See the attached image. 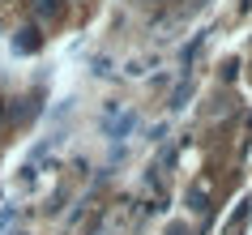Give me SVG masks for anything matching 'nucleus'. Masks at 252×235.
Wrapping results in <instances>:
<instances>
[{"mask_svg":"<svg viewBox=\"0 0 252 235\" xmlns=\"http://www.w3.org/2000/svg\"><path fill=\"white\" fill-rule=\"evenodd\" d=\"M188 205L197 209V214L210 209V193H205V184H192V188H188Z\"/></svg>","mask_w":252,"mask_h":235,"instance_id":"2","label":"nucleus"},{"mask_svg":"<svg viewBox=\"0 0 252 235\" xmlns=\"http://www.w3.org/2000/svg\"><path fill=\"white\" fill-rule=\"evenodd\" d=\"M154 4H158V0H154Z\"/></svg>","mask_w":252,"mask_h":235,"instance_id":"5","label":"nucleus"},{"mask_svg":"<svg viewBox=\"0 0 252 235\" xmlns=\"http://www.w3.org/2000/svg\"><path fill=\"white\" fill-rule=\"evenodd\" d=\"M184 99H188V81H184V86H180V90L171 94V107H184Z\"/></svg>","mask_w":252,"mask_h":235,"instance_id":"4","label":"nucleus"},{"mask_svg":"<svg viewBox=\"0 0 252 235\" xmlns=\"http://www.w3.org/2000/svg\"><path fill=\"white\" fill-rule=\"evenodd\" d=\"M17 52H34L39 47V30H22V39H13Z\"/></svg>","mask_w":252,"mask_h":235,"instance_id":"3","label":"nucleus"},{"mask_svg":"<svg viewBox=\"0 0 252 235\" xmlns=\"http://www.w3.org/2000/svg\"><path fill=\"white\" fill-rule=\"evenodd\" d=\"M30 9H34L39 22H56V17L64 13V4H60V0H30Z\"/></svg>","mask_w":252,"mask_h":235,"instance_id":"1","label":"nucleus"}]
</instances>
